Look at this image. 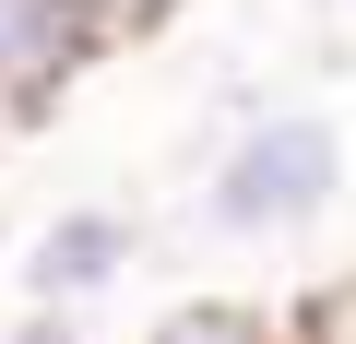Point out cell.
Instances as JSON below:
<instances>
[{"label":"cell","instance_id":"6da1fadb","mask_svg":"<svg viewBox=\"0 0 356 344\" xmlns=\"http://www.w3.org/2000/svg\"><path fill=\"white\" fill-rule=\"evenodd\" d=\"M344 119L332 107H309V95H250L238 119H226V142H214V166H202V190H191V214H202V238H238V249H261V238H309L332 202H344Z\"/></svg>","mask_w":356,"mask_h":344},{"label":"cell","instance_id":"7a4b0ae2","mask_svg":"<svg viewBox=\"0 0 356 344\" xmlns=\"http://www.w3.org/2000/svg\"><path fill=\"white\" fill-rule=\"evenodd\" d=\"M13 261H24V309L95 320V309L143 273V214H131V202H60V214H36V238H24Z\"/></svg>","mask_w":356,"mask_h":344},{"label":"cell","instance_id":"3957f363","mask_svg":"<svg viewBox=\"0 0 356 344\" xmlns=\"http://www.w3.org/2000/svg\"><path fill=\"white\" fill-rule=\"evenodd\" d=\"M83 60H95L83 0H0V107H13V131L48 119V107L83 83Z\"/></svg>","mask_w":356,"mask_h":344},{"label":"cell","instance_id":"277c9868","mask_svg":"<svg viewBox=\"0 0 356 344\" xmlns=\"http://www.w3.org/2000/svg\"><path fill=\"white\" fill-rule=\"evenodd\" d=\"M143 344H285V320L250 309V297H191V309H166Z\"/></svg>","mask_w":356,"mask_h":344},{"label":"cell","instance_id":"5b68a950","mask_svg":"<svg viewBox=\"0 0 356 344\" xmlns=\"http://www.w3.org/2000/svg\"><path fill=\"white\" fill-rule=\"evenodd\" d=\"M178 13V0H83V24H95V48H119V36H154Z\"/></svg>","mask_w":356,"mask_h":344},{"label":"cell","instance_id":"8992f818","mask_svg":"<svg viewBox=\"0 0 356 344\" xmlns=\"http://www.w3.org/2000/svg\"><path fill=\"white\" fill-rule=\"evenodd\" d=\"M0 142H13V107H0Z\"/></svg>","mask_w":356,"mask_h":344},{"label":"cell","instance_id":"52a82bcc","mask_svg":"<svg viewBox=\"0 0 356 344\" xmlns=\"http://www.w3.org/2000/svg\"><path fill=\"white\" fill-rule=\"evenodd\" d=\"M0 249H13V226H0Z\"/></svg>","mask_w":356,"mask_h":344},{"label":"cell","instance_id":"ba28073f","mask_svg":"<svg viewBox=\"0 0 356 344\" xmlns=\"http://www.w3.org/2000/svg\"><path fill=\"white\" fill-rule=\"evenodd\" d=\"M344 13H356V0H344Z\"/></svg>","mask_w":356,"mask_h":344}]
</instances>
